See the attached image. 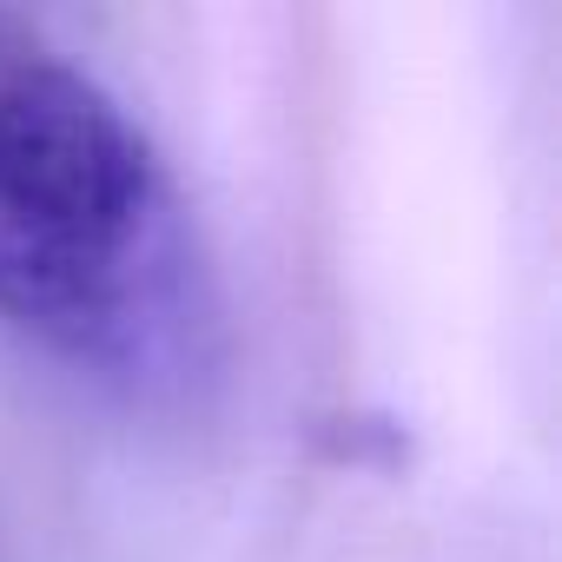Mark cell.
I'll return each mask as SVG.
<instances>
[{"instance_id": "cell-1", "label": "cell", "mask_w": 562, "mask_h": 562, "mask_svg": "<svg viewBox=\"0 0 562 562\" xmlns=\"http://www.w3.org/2000/svg\"><path fill=\"white\" fill-rule=\"evenodd\" d=\"M0 318L120 378H179L199 358V258L166 166L67 67L0 80Z\"/></svg>"}]
</instances>
